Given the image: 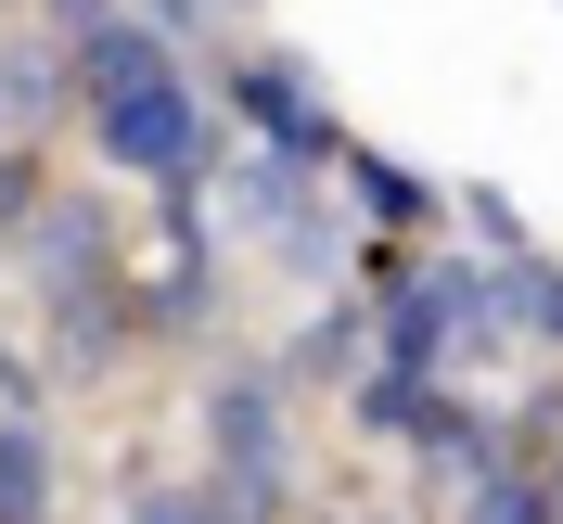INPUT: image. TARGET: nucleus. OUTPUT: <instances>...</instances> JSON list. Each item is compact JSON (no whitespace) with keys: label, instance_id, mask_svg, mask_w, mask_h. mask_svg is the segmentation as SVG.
Instances as JSON below:
<instances>
[{"label":"nucleus","instance_id":"8","mask_svg":"<svg viewBox=\"0 0 563 524\" xmlns=\"http://www.w3.org/2000/svg\"><path fill=\"white\" fill-rule=\"evenodd\" d=\"M358 192H372L385 218H410V231L435 218V179H410V167H372V154H358Z\"/></svg>","mask_w":563,"mask_h":524},{"label":"nucleus","instance_id":"5","mask_svg":"<svg viewBox=\"0 0 563 524\" xmlns=\"http://www.w3.org/2000/svg\"><path fill=\"white\" fill-rule=\"evenodd\" d=\"M461 524H563V499H551V487H526V473H487Z\"/></svg>","mask_w":563,"mask_h":524},{"label":"nucleus","instance_id":"2","mask_svg":"<svg viewBox=\"0 0 563 524\" xmlns=\"http://www.w3.org/2000/svg\"><path fill=\"white\" fill-rule=\"evenodd\" d=\"M90 141H103V167H129V179H192L206 167V103H192L179 77H129V90L90 103Z\"/></svg>","mask_w":563,"mask_h":524},{"label":"nucleus","instance_id":"3","mask_svg":"<svg viewBox=\"0 0 563 524\" xmlns=\"http://www.w3.org/2000/svg\"><path fill=\"white\" fill-rule=\"evenodd\" d=\"M129 77H167V38H154V26H129V13H103V26L77 38V90L103 103V90H129Z\"/></svg>","mask_w":563,"mask_h":524},{"label":"nucleus","instance_id":"6","mask_svg":"<svg viewBox=\"0 0 563 524\" xmlns=\"http://www.w3.org/2000/svg\"><path fill=\"white\" fill-rule=\"evenodd\" d=\"M129 524H244V512H231L218 487H141V499H129Z\"/></svg>","mask_w":563,"mask_h":524},{"label":"nucleus","instance_id":"10","mask_svg":"<svg viewBox=\"0 0 563 524\" xmlns=\"http://www.w3.org/2000/svg\"><path fill=\"white\" fill-rule=\"evenodd\" d=\"M244 13H256V0H244Z\"/></svg>","mask_w":563,"mask_h":524},{"label":"nucleus","instance_id":"7","mask_svg":"<svg viewBox=\"0 0 563 524\" xmlns=\"http://www.w3.org/2000/svg\"><path fill=\"white\" fill-rule=\"evenodd\" d=\"M26 218H38V154L0 141V244H26Z\"/></svg>","mask_w":563,"mask_h":524},{"label":"nucleus","instance_id":"9","mask_svg":"<svg viewBox=\"0 0 563 524\" xmlns=\"http://www.w3.org/2000/svg\"><path fill=\"white\" fill-rule=\"evenodd\" d=\"M346 346H358V308H333L308 346H295V371H320V384H333V371H346Z\"/></svg>","mask_w":563,"mask_h":524},{"label":"nucleus","instance_id":"4","mask_svg":"<svg viewBox=\"0 0 563 524\" xmlns=\"http://www.w3.org/2000/svg\"><path fill=\"white\" fill-rule=\"evenodd\" d=\"M0 524H52V435L0 422Z\"/></svg>","mask_w":563,"mask_h":524},{"label":"nucleus","instance_id":"1","mask_svg":"<svg viewBox=\"0 0 563 524\" xmlns=\"http://www.w3.org/2000/svg\"><path fill=\"white\" fill-rule=\"evenodd\" d=\"M282 448H295L282 384L269 371H218L206 384V487L231 499L244 524H282Z\"/></svg>","mask_w":563,"mask_h":524}]
</instances>
